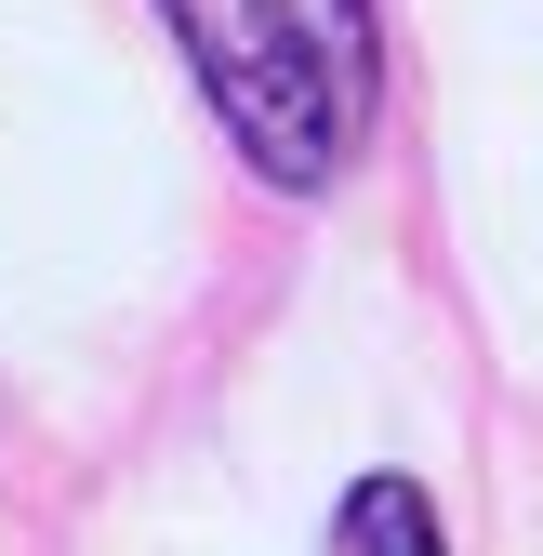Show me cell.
<instances>
[{
  "label": "cell",
  "mask_w": 543,
  "mask_h": 556,
  "mask_svg": "<svg viewBox=\"0 0 543 556\" xmlns=\"http://www.w3.org/2000/svg\"><path fill=\"white\" fill-rule=\"evenodd\" d=\"M160 14L265 186H331L371 147V93H384L371 0H160Z\"/></svg>",
  "instance_id": "cell-1"
},
{
  "label": "cell",
  "mask_w": 543,
  "mask_h": 556,
  "mask_svg": "<svg viewBox=\"0 0 543 556\" xmlns=\"http://www.w3.org/2000/svg\"><path fill=\"white\" fill-rule=\"evenodd\" d=\"M331 556H451V530H438V504L412 477H358L345 517H331Z\"/></svg>",
  "instance_id": "cell-2"
}]
</instances>
